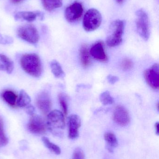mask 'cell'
I'll list each match as a JSON object with an SVG mask.
<instances>
[{"label":"cell","mask_w":159,"mask_h":159,"mask_svg":"<svg viewBox=\"0 0 159 159\" xmlns=\"http://www.w3.org/2000/svg\"><path fill=\"white\" fill-rule=\"evenodd\" d=\"M102 20L101 13L95 8H91L86 12L83 18V28L86 31H93L101 26Z\"/></svg>","instance_id":"obj_5"},{"label":"cell","mask_w":159,"mask_h":159,"mask_svg":"<svg viewBox=\"0 0 159 159\" xmlns=\"http://www.w3.org/2000/svg\"><path fill=\"white\" fill-rule=\"evenodd\" d=\"M100 99L101 102L105 106L111 105L114 102V98L111 96L108 91L102 93L100 95Z\"/></svg>","instance_id":"obj_24"},{"label":"cell","mask_w":159,"mask_h":159,"mask_svg":"<svg viewBox=\"0 0 159 159\" xmlns=\"http://www.w3.org/2000/svg\"><path fill=\"white\" fill-rule=\"evenodd\" d=\"M17 33L20 38L30 43H36L40 38L37 29L33 25L30 24L22 25L19 27Z\"/></svg>","instance_id":"obj_6"},{"label":"cell","mask_w":159,"mask_h":159,"mask_svg":"<svg viewBox=\"0 0 159 159\" xmlns=\"http://www.w3.org/2000/svg\"><path fill=\"white\" fill-rule=\"evenodd\" d=\"M59 102L60 105L62 110L64 116H66L68 114V103L66 97L63 93H60L58 96Z\"/></svg>","instance_id":"obj_25"},{"label":"cell","mask_w":159,"mask_h":159,"mask_svg":"<svg viewBox=\"0 0 159 159\" xmlns=\"http://www.w3.org/2000/svg\"><path fill=\"white\" fill-rule=\"evenodd\" d=\"M42 141L44 145L54 154L57 155H59L61 153L60 148L57 145L50 142L48 138L43 137L42 138Z\"/></svg>","instance_id":"obj_22"},{"label":"cell","mask_w":159,"mask_h":159,"mask_svg":"<svg viewBox=\"0 0 159 159\" xmlns=\"http://www.w3.org/2000/svg\"><path fill=\"white\" fill-rule=\"evenodd\" d=\"M136 23L137 32L143 40L147 41L150 37V21L148 15L145 10L140 9L136 13Z\"/></svg>","instance_id":"obj_4"},{"label":"cell","mask_w":159,"mask_h":159,"mask_svg":"<svg viewBox=\"0 0 159 159\" xmlns=\"http://www.w3.org/2000/svg\"><path fill=\"white\" fill-rule=\"evenodd\" d=\"M11 3L13 4H18L23 2L24 0H10Z\"/></svg>","instance_id":"obj_32"},{"label":"cell","mask_w":159,"mask_h":159,"mask_svg":"<svg viewBox=\"0 0 159 159\" xmlns=\"http://www.w3.org/2000/svg\"><path fill=\"white\" fill-rule=\"evenodd\" d=\"M12 42V39L8 36L3 37L0 34V43H8Z\"/></svg>","instance_id":"obj_29"},{"label":"cell","mask_w":159,"mask_h":159,"mask_svg":"<svg viewBox=\"0 0 159 159\" xmlns=\"http://www.w3.org/2000/svg\"><path fill=\"white\" fill-rule=\"evenodd\" d=\"M28 129L30 132L33 134L42 135L46 133L48 128L46 122L42 117L33 115L29 120Z\"/></svg>","instance_id":"obj_8"},{"label":"cell","mask_w":159,"mask_h":159,"mask_svg":"<svg viewBox=\"0 0 159 159\" xmlns=\"http://www.w3.org/2000/svg\"><path fill=\"white\" fill-rule=\"evenodd\" d=\"M48 129L53 134L58 135L65 128L64 116L58 110L51 111L48 114L46 121Z\"/></svg>","instance_id":"obj_3"},{"label":"cell","mask_w":159,"mask_h":159,"mask_svg":"<svg viewBox=\"0 0 159 159\" xmlns=\"http://www.w3.org/2000/svg\"><path fill=\"white\" fill-rule=\"evenodd\" d=\"M144 77L147 84L152 89L158 90L159 67L158 64H154L144 72Z\"/></svg>","instance_id":"obj_9"},{"label":"cell","mask_w":159,"mask_h":159,"mask_svg":"<svg viewBox=\"0 0 159 159\" xmlns=\"http://www.w3.org/2000/svg\"><path fill=\"white\" fill-rule=\"evenodd\" d=\"M37 107L44 115L48 114L51 108L52 103L49 94L46 91H43L37 95L36 99Z\"/></svg>","instance_id":"obj_10"},{"label":"cell","mask_w":159,"mask_h":159,"mask_svg":"<svg viewBox=\"0 0 159 159\" xmlns=\"http://www.w3.org/2000/svg\"><path fill=\"white\" fill-rule=\"evenodd\" d=\"M8 140L5 133L3 121L0 116V148L3 147L8 143Z\"/></svg>","instance_id":"obj_23"},{"label":"cell","mask_w":159,"mask_h":159,"mask_svg":"<svg viewBox=\"0 0 159 159\" xmlns=\"http://www.w3.org/2000/svg\"><path fill=\"white\" fill-rule=\"evenodd\" d=\"M90 55L87 46H82L79 50V56L82 65L85 68L89 67L91 64Z\"/></svg>","instance_id":"obj_17"},{"label":"cell","mask_w":159,"mask_h":159,"mask_svg":"<svg viewBox=\"0 0 159 159\" xmlns=\"http://www.w3.org/2000/svg\"><path fill=\"white\" fill-rule=\"evenodd\" d=\"M2 97L4 101L12 107H15L16 104L17 95L15 92L7 90L2 93Z\"/></svg>","instance_id":"obj_16"},{"label":"cell","mask_w":159,"mask_h":159,"mask_svg":"<svg viewBox=\"0 0 159 159\" xmlns=\"http://www.w3.org/2000/svg\"><path fill=\"white\" fill-rule=\"evenodd\" d=\"M113 120L118 125L126 126L130 120L128 110L122 106H118L113 113Z\"/></svg>","instance_id":"obj_11"},{"label":"cell","mask_w":159,"mask_h":159,"mask_svg":"<svg viewBox=\"0 0 159 159\" xmlns=\"http://www.w3.org/2000/svg\"><path fill=\"white\" fill-rule=\"evenodd\" d=\"M26 111L27 114L31 116H33L34 115L35 109L32 105H28V106L26 107Z\"/></svg>","instance_id":"obj_30"},{"label":"cell","mask_w":159,"mask_h":159,"mask_svg":"<svg viewBox=\"0 0 159 159\" xmlns=\"http://www.w3.org/2000/svg\"><path fill=\"white\" fill-rule=\"evenodd\" d=\"M125 22L122 20L117 19L111 23L106 40L108 46L115 47L122 43Z\"/></svg>","instance_id":"obj_2"},{"label":"cell","mask_w":159,"mask_h":159,"mask_svg":"<svg viewBox=\"0 0 159 159\" xmlns=\"http://www.w3.org/2000/svg\"><path fill=\"white\" fill-rule=\"evenodd\" d=\"M104 139L107 145V148L110 151L117 147L118 140L115 134L112 132H107L104 134Z\"/></svg>","instance_id":"obj_18"},{"label":"cell","mask_w":159,"mask_h":159,"mask_svg":"<svg viewBox=\"0 0 159 159\" xmlns=\"http://www.w3.org/2000/svg\"><path fill=\"white\" fill-rule=\"evenodd\" d=\"M159 103H158L157 104V110H159Z\"/></svg>","instance_id":"obj_34"},{"label":"cell","mask_w":159,"mask_h":159,"mask_svg":"<svg viewBox=\"0 0 159 159\" xmlns=\"http://www.w3.org/2000/svg\"><path fill=\"white\" fill-rule=\"evenodd\" d=\"M84 9L83 4L81 2L75 1L65 9L64 12L65 19L70 23L78 21L83 16Z\"/></svg>","instance_id":"obj_7"},{"label":"cell","mask_w":159,"mask_h":159,"mask_svg":"<svg viewBox=\"0 0 159 159\" xmlns=\"http://www.w3.org/2000/svg\"><path fill=\"white\" fill-rule=\"evenodd\" d=\"M81 120L78 116L72 115L68 118V137L75 139L79 136V128L81 127Z\"/></svg>","instance_id":"obj_12"},{"label":"cell","mask_w":159,"mask_h":159,"mask_svg":"<svg viewBox=\"0 0 159 159\" xmlns=\"http://www.w3.org/2000/svg\"><path fill=\"white\" fill-rule=\"evenodd\" d=\"M107 79L109 83L111 84H115L119 80V78L117 76L111 75L107 76Z\"/></svg>","instance_id":"obj_28"},{"label":"cell","mask_w":159,"mask_h":159,"mask_svg":"<svg viewBox=\"0 0 159 159\" xmlns=\"http://www.w3.org/2000/svg\"><path fill=\"white\" fill-rule=\"evenodd\" d=\"M31 99L28 93L23 90H21L17 100V106L20 107H26L29 105Z\"/></svg>","instance_id":"obj_21"},{"label":"cell","mask_w":159,"mask_h":159,"mask_svg":"<svg viewBox=\"0 0 159 159\" xmlns=\"http://www.w3.org/2000/svg\"><path fill=\"white\" fill-rule=\"evenodd\" d=\"M90 54L95 59L101 62H106L108 60L105 51L104 45L101 41L97 42L92 45L90 50Z\"/></svg>","instance_id":"obj_13"},{"label":"cell","mask_w":159,"mask_h":159,"mask_svg":"<svg viewBox=\"0 0 159 159\" xmlns=\"http://www.w3.org/2000/svg\"><path fill=\"white\" fill-rule=\"evenodd\" d=\"M44 16V14L39 11H20L15 14V18L16 20H24L28 22H32L35 20L37 17L40 18L41 20L43 19Z\"/></svg>","instance_id":"obj_14"},{"label":"cell","mask_w":159,"mask_h":159,"mask_svg":"<svg viewBox=\"0 0 159 159\" xmlns=\"http://www.w3.org/2000/svg\"><path fill=\"white\" fill-rule=\"evenodd\" d=\"M50 68L52 73L56 78L59 79L64 78L65 74L60 64L57 61L54 60L51 61L50 62Z\"/></svg>","instance_id":"obj_20"},{"label":"cell","mask_w":159,"mask_h":159,"mask_svg":"<svg viewBox=\"0 0 159 159\" xmlns=\"http://www.w3.org/2000/svg\"><path fill=\"white\" fill-rule=\"evenodd\" d=\"M121 68L124 70H128L132 68L133 63L130 59L129 58H125L123 60L121 63Z\"/></svg>","instance_id":"obj_27"},{"label":"cell","mask_w":159,"mask_h":159,"mask_svg":"<svg viewBox=\"0 0 159 159\" xmlns=\"http://www.w3.org/2000/svg\"><path fill=\"white\" fill-rule=\"evenodd\" d=\"M20 63L23 70L30 75L38 77L42 74V63L39 56L37 54H24L21 58Z\"/></svg>","instance_id":"obj_1"},{"label":"cell","mask_w":159,"mask_h":159,"mask_svg":"<svg viewBox=\"0 0 159 159\" xmlns=\"http://www.w3.org/2000/svg\"><path fill=\"white\" fill-rule=\"evenodd\" d=\"M116 2L119 4H122L125 0H115Z\"/></svg>","instance_id":"obj_33"},{"label":"cell","mask_w":159,"mask_h":159,"mask_svg":"<svg viewBox=\"0 0 159 159\" xmlns=\"http://www.w3.org/2000/svg\"><path fill=\"white\" fill-rule=\"evenodd\" d=\"M44 8L48 11H53L63 5L62 0H41Z\"/></svg>","instance_id":"obj_19"},{"label":"cell","mask_w":159,"mask_h":159,"mask_svg":"<svg viewBox=\"0 0 159 159\" xmlns=\"http://www.w3.org/2000/svg\"><path fill=\"white\" fill-rule=\"evenodd\" d=\"M72 159H85V155L83 150L79 148H76L73 153Z\"/></svg>","instance_id":"obj_26"},{"label":"cell","mask_w":159,"mask_h":159,"mask_svg":"<svg viewBox=\"0 0 159 159\" xmlns=\"http://www.w3.org/2000/svg\"><path fill=\"white\" fill-rule=\"evenodd\" d=\"M14 63L5 55L0 54V71L11 74L14 70Z\"/></svg>","instance_id":"obj_15"},{"label":"cell","mask_w":159,"mask_h":159,"mask_svg":"<svg viewBox=\"0 0 159 159\" xmlns=\"http://www.w3.org/2000/svg\"><path fill=\"white\" fill-rule=\"evenodd\" d=\"M155 130L156 133L157 135H159V122H157L155 124Z\"/></svg>","instance_id":"obj_31"}]
</instances>
